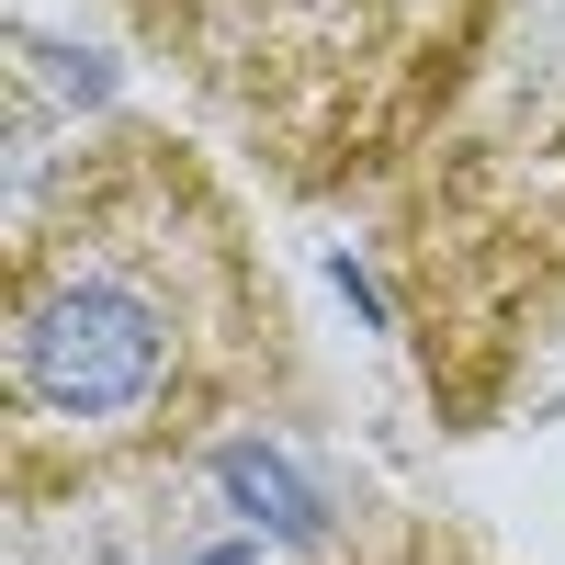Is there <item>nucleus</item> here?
<instances>
[{"mask_svg":"<svg viewBox=\"0 0 565 565\" xmlns=\"http://www.w3.org/2000/svg\"><path fill=\"white\" fill-rule=\"evenodd\" d=\"M282 362V282L226 170L170 125H103L0 260V487L57 509L148 476L249 418Z\"/></svg>","mask_w":565,"mask_h":565,"instance_id":"1","label":"nucleus"},{"mask_svg":"<svg viewBox=\"0 0 565 565\" xmlns=\"http://www.w3.org/2000/svg\"><path fill=\"white\" fill-rule=\"evenodd\" d=\"M282 193H362L441 136L509 0H125Z\"/></svg>","mask_w":565,"mask_h":565,"instance_id":"2","label":"nucleus"},{"mask_svg":"<svg viewBox=\"0 0 565 565\" xmlns=\"http://www.w3.org/2000/svg\"><path fill=\"white\" fill-rule=\"evenodd\" d=\"M340 565H487L476 543H452V532H385V543H362Z\"/></svg>","mask_w":565,"mask_h":565,"instance_id":"3","label":"nucleus"}]
</instances>
